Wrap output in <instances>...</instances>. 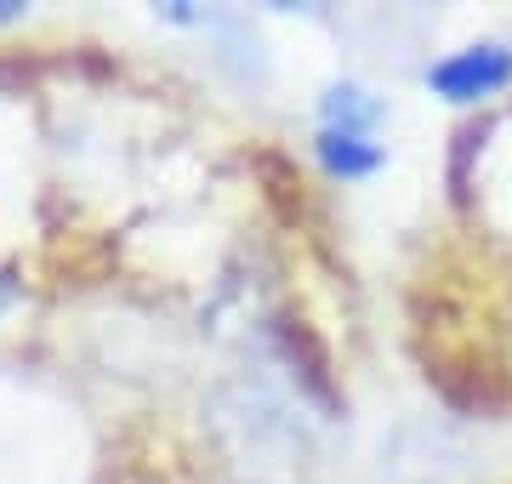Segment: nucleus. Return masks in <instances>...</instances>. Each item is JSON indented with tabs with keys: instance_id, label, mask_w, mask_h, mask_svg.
<instances>
[{
	"instance_id": "f257e3e1",
	"label": "nucleus",
	"mask_w": 512,
	"mask_h": 484,
	"mask_svg": "<svg viewBox=\"0 0 512 484\" xmlns=\"http://www.w3.org/2000/svg\"><path fill=\"white\" fill-rule=\"evenodd\" d=\"M427 86H433L444 103H484V97L512 86V46H501V40L461 46V52L439 57V63L427 69Z\"/></svg>"
},
{
	"instance_id": "f03ea898",
	"label": "nucleus",
	"mask_w": 512,
	"mask_h": 484,
	"mask_svg": "<svg viewBox=\"0 0 512 484\" xmlns=\"http://www.w3.org/2000/svg\"><path fill=\"white\" fill-rule=\"evenodd\" d=\"M382 143H370V137H348V131H319V166L330 171V177H342V183H353V177H370V171H382Z\"/></svg>"
},
{
	"instance_id": "7ed1b4c3",
	"label": "nucleus",
	"mask_w": 512,
	"mask_h": 484,
	"mask_svg": "<svg viewBox=\"0 0 512 484\" xmlns=\"http://www.w3.org/2000/svg\"><path fill=\"white\" fill-rule=\"evenodd\" d=\"M319 114H325V131H348V137H370L382 126V103L365 86H330Z\"/></svg>"
},
{
	"instance_id": "20e7f679",
	"label": "nucleus",
	"mask_w": 512,
	"mask_h": 484,
	"mask_svg": "<svg viewBox=\"0 0 512 484\" xmlns=\"http://www.w3.org/2000/svg\"><path fill=\"white\" fill-rule=\"evenodd\" d=\"M18 12H23L18 0H0V23H12V18H18Z\"/></svg>"
},
{
	"instance_id": "39448f33",
	"label": "nucleus",
	"mask_w": 512,
	"mask_h": 484,
	"mask_svg": "<svg viewBox=\"0 0 512 484\" xmlns=\"http://www.w3.org/2000/svg\"><path fill=\"white\" fill-rule=\"evenodd\" d=\"M6 302H12V280H6V274H0V308H6Z\"/></svg>"
}]
</instances>
